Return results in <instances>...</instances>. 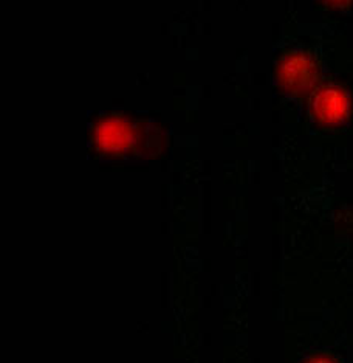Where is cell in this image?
Instances as JSON below:
<instances>
[{
    "label": "cell",
    "mask_w": 353,
    "mask_h": 363,
    "mask_svg": "<svg viewBox=\"0 0 353 363\" xmlns=\"http://www.w3.org/2000/svg\"><path fill=\"white\" fill-rule=\"evenodd\" d=\"M276 75L287 92L303 94L316 79V62L307 52H290L279 61Z\"/></svg>",
    "instance_id": "6da1fadb"
},
{
    "label": "cell",
    "mask_w": 353,
    "mask_h": 363,
    "mask_svg": "<svg viewBox=\"0 0 353 363\" xmlns=\"http://www.w3.org/2000/svg\"><path fill=\"white\" fill-rule=\"evenodd\" d=\"M310 103L313 113L325 123L342 121L350 113V96L340 86L328 84L319 87L311 96Z\"/></svg>",
    "instance_id": "7a4b0ae2"
},
{
    "label": "cell",
    "mask_w": 353,
    "mask_h": 363,
    "mask_svg": "<svg viewBox=\"0 0 353 363\" xmlns=\"http://www.w3.org/2000/svg\"><path fill=\"white\" fill-rule=\"evenodd\" d=\"M321 2L328 6V8H333V10H349L350 5L353 4V0H321Z\"/></svg>",
    "instance_id": "3957f363"
}]
</instances>
